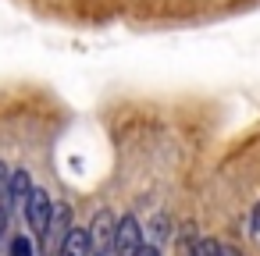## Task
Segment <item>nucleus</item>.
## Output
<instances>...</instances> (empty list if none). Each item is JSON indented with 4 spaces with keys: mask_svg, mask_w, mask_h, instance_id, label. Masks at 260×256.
<instances>
[{
    "mask_svg": "<svg viewBox=\"0 0 260 256\" xmlns=\"http://www.w3.org/2000/svg\"><path fill=\"white\" fill-rule=\"evenodd\" d=\"M249 228H253V238L260 242V203L253 206V213H249Z\"/></svg>",
    "mask_w": 260,
    "mask_h": 256,
    "instance_id": "obj_9",
    "label": "nucleus"
},
{
    "mask_svg": "<svg viewBox=\"0 0 260 256\" xmlns=\"http://www.w3.org/2000/svg\"><path fill=\"white\" fill-rule=\"evenodd\" d=\"M217 249H221V242H214V238H200L196 256H217Z\"/></svg>",
    "mask_w": 260,
    "mask_h": 256,
    "instance_id": "obj_8",
    "label": "nucleus"
},
{
    "mask_svg": "<svg viewBox=\"0 0 260 256\" xmlns=\"http://www.w3.org/2000/svg\"><path fill=\"white\" fill-rule=\"evenodd\" d=\"M72 231V206L68 203H61V206H54L50 210V224H47V238L54 242V249L64 242V235Z\"/></svg>",
    "mask_w": 260,
    "mask_h": 256,
    "instance_id": "obj_5",
    "label": "nucleus"
},
{
    "mask_svg": "<svg viewBox=\"0 0 260 256\" xmlns=\"http://www.w3.org/2000/svg\"><path fill=\"white\" fill-rule=\"evenodd\" d=\"M217 256H242V252H239V249H232V245H221V249H217Z\"/></svg>",
    "mask_w": 260,
    "mask_h": 256,
    "instance_id": "obj_12",
    "label": "nucleus"
},
{
    "mask_svg": "<svg viewBox=\"0 0 260 256\" xmlns=\"http://www.w3.org/2000/svg\"><path fill=\"white\" fill-rule=\"evenodd\" d=\"M4 231H8V206H0V242H4ZM0 256H4V245H0Z\"/></svg>",
    "mask_w": 260,
    "mask_h": 256,
    "instance_id": "obj_10",
    "label": "nucleus"
},
{
    "mask_svg": "<svg viewBox=\"0 0 260 256\" xmlns=\"http://www.w3.org/2000/svg\"><path fill=\"white\" fill-rule=\"evenodd\" d=\"M8 178H11V171H8L4 164H0V181H8Z\"/></svg>",
    "mask_w": 260,
    "mask_h": 256,
    "instance_id": "obj_13",
    "label": "nucleus"
},
{
    "mask_svg": "<svg viewBox=\"0 0 260 256\" xmlns=\"http://www.w3.org/2000/svg\"><path fill=\"white\" fill-rule=\"evenodd\" d=\"M50 210H54V203H50V196H47L43 189H32V192H29V199H25V224L32 228V235H40V238H47V224H50Z\"/></svg>",
    "mask_w": 260,
    "mask_h": 256,
    "instance_id": "obj_1",
    "label": "nucleus"
},
{
    "mask_svg": "<svg viewBox=\"0 0 260 256\" xmlns=\"http://www.w3.org/2000/svg\"><path fill=\"white\" fill-rule=\"evenodd\" d=\"M8 256H36L32 238H29V235H15V238H11V249H8Z\"/></svg>",
    "mask_w": 260,
    "mask_h": 256,
    "instance_id": "obj_7",
    "label": "nucleus"
},
{
    "mask_svg": "<svg viewBox=\"0 0 260 256\" xmlns=\"http://www.w3.org/2000/svg\"><path fill=\"white\" fill-rule=\"evenodd\" d=\"M89 238H93V252H100V249H114L111 242H114V213L111 210H100L96 217H93V224H89Z\"/></svg>",
    "mask_w": 260,
    "mask_h": 256,
    "instance_id": "obj_3",
    "label": "nucleus"
},
{
    "mask_svg": "<svg viewBox=\"0 0 260 256\" xmlns=\"http://www.w3.org/2000/svg\"><path fill=\"white\" fill-rule=\"evenodd\" d=\"M132 256H160V249H157V245L150 242V245H139V249H136Z\"/></svg>",
    "mask_w": 260,
    "mask_h": 256,
    "instance_id": "obj_11",
    "label": "nucleus"
},
{
    "mask_svg": "<svg viewBox=\"0 0 260 256\" xmlns=\"http://www.w3.org/2000/svg\"><path fill=\"white\" fill-rule=\"evenodd\" d=\"M114 256H132L139 245H143V228L132 213H125L121 221H114Z\"/></svg>",
    "mask_w": 260,
    "mask_h": 256,
    "instance_id": "obj_2",
    "label": "nucleus"
},
{
    "mask_svg": "<svg viewBox=\"0 0 260 256\" xmlns=\"http://www.w3.org/2000/svg\"><path fill=\"white\" fill-rule=\"evenodd\" d=\"M29 192H32V178H29V171H11V178H8V206L25 203Z\"/></svg>",
    "mask_w": 260,
    "mask_h": 256,
    "instance_id": "obj_6",
    "label": "nucleus"
},
{
    "mask_svg": "<svg viewBox=\"0 0 260 256\" xmlns=\"http://www.w3.org/2000/svg\"><path fill=\"white\" fill-rule=\"evenodd\" d=\"M57 256H93V238L86 228H72L64 242L57 245Z\"/></svg>",
    "mask_w": 260,
    "mask_h": 256,
    "instance_id": "obj_4",
    "label": "nucleus"
}]
</instances>
